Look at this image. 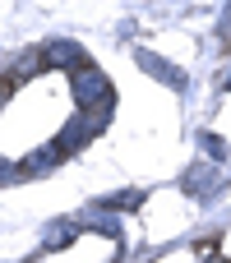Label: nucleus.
I'll list each match as a JSON object with an SVG mask.
<instances>
[{
  "label": "nucleus",
  "instance_id": "obj_1",
  "mask_svg": "<svg viewBox=\"0 0 231 263\" xmlns=\"http://www.w3.org/2000/svg\"><path fill=\"white\" fill-rule=\"evenodd\" d=\"M74 102H79V106H88V111L111 106V83H106V74H102V69H93V65L74 69Z\"/></svg>",
  "mask_w": 231,
  "mask_h": 263
},
{
  "label": "nucleus",
  "instance_id": "obj_9",
  "mask_svg": "<svg viewBox=\"0 0 231 263\" xmlns=\"http://www.w3.org/2000/svg\"><path fill=\"white\" fill-rule=\"evenodd\" d=\"M218 37H222V42H227V46H231V9H227V14H222V23H218Z\"/></svg>",
  "mask_w": 231,
  "mask_h": 263
},
{
  "label": "nucleus",
  "instance_id": "obj_5",
  "mask_svg": "<svg viewBox=\"0 0 231 263\" xmlns=\"http://www.w3.org/2000/svg\"><path fill=\"white\" fill-rule=\"evenodd\" d=\"M88 134H93V129H88L83 120H65V129H60V139H56V148H60V157H65V153H79V148L88 143Z\"/></svg>",
  "mask_w": 231,
  "mask_h": 263
},
{
  "label": "nucleus",
  "instance_id": "obj_8",
  "mask_svg": "<svg viewBox=\"0 0 231 263\" xmlns=\"http://www.w3.org/2000/svg\"><path fill=\"white\" fill-rule=\"evenodd\" d=\"M144 203V194H134V190H125V194H111V199H102V208H139Z\"/></svg>",
  "mask_w": 231,
  "mask_h": 263
},
{
  "label": "nucleus",
  "instance_id": "obj_3",
  "mask_svg": "<svg viewBox=\"0 0 231 263\" xmlns=\"http://www.w3.org/2000/svg\"><path fill=\"white\" fill-rule=\"evenodd\" d=\"M42 65H46V69H83L88 55H83L74 42H51V46H42Z\"/></svg>",
  "mask_w": 231,
  "mask_h": 263
},
{
  "label": "nucleus",
  "instance_id": "obj_2",
  "mask_svg": "<svg viewBox=\"0 0 231 263\" xmlns=\"http://www.w3.org/2000/svg\"><path fill=\"white\" fill-rule=\"evenodd\" d=\"M185 190H190L194 199H213V194L222 190V171H218L213 162H194V166L185 171Z\"/></svg>",
  "mask_w": 231,
  "mask_h": 263
},
{
  "label": "nucleus",
  "instance_id": "obj_11",
  "mask_svg": "<svg viewBox=\"0 0 231 263\" xmlns=\"http://www.w3.org/2000/svg\"><path fill=\"white\" fill-rule=\"evenodd\" d=\"M204 263H218V259H204Z\"/></svg>",
  "mask_w": 231,
  "mask_h": 263
},
{
  "label": "nucleus",
  "instance_id": "obj_10",
  "mask_svg": "<svg viewBox=\"0 0 231 263\" xmlns=\"http://www.w3.org/2000/svg\"><path fill=\"white\" fill-rule=\"evenodd\" d=\"M222 88H231V69H222Z\"/></svg>",
  "mask_w": 231,
  "mask_h": 263
},
{
  "label": "nucleus",
  "instance_id": "obj_4",
  "mask_svg": "<svg viewBox=\"0 0 231 263\" xmlns=\"http://www.w3.org/2000/svg\"><path fill=\"white\" fill-rule=\"evenodd\" d=\"M139 69H144V74H153V79H162L167 88H185V69L167 65V60H162V55H153V51H139Z\"/></svg>",
  "mask_w": 231,
  "mask_h": 263
},
{
  "label": "nucleus",
  "instance_id": "obj_7",
  "mask_svg": "<svg viewBox=\"0 0 231 263\" xmlns=\"http://www.w3.org/2000/svg\"><path fill=\"white\" fill-rule=\"evenodd\" d=\"M199 148H204V153H208V157H213V166H218V162H222V157H227V143H222V139H218V134H199Z\"/></svg>",
  "mask_w": 231,
  "mask_h": 263
},
{
  "label": "nucleus",
  "instance_id": "obj_6",
  "mask_svg": "<svg viewBox=\"0 0 231 263\" xmlns=\"http://www.w3.org/2000/svg\"><path fill=\"white\" fill-rule=\"evenodd\" d=\"M69 240H74V222H65V217H60V222H51V227L42 231V250H51V254H56V250H65Z\"/></svg>",
  "mask_w": 231,
  "mask_h": 263
}]
</instances>
